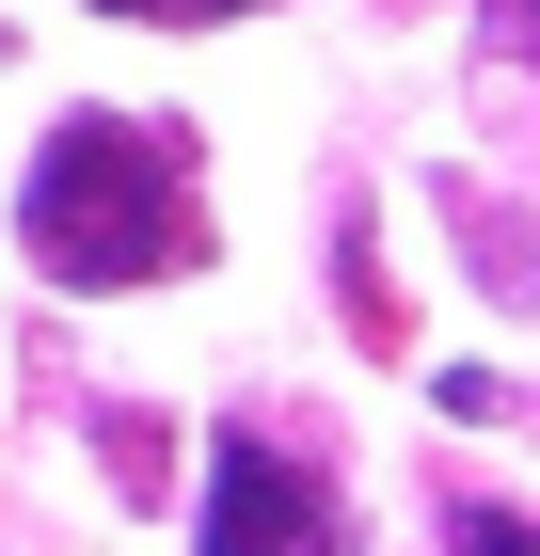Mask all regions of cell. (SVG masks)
Masks as SVG:
<instances>
[{"label":"cell","mask_w":540,"mask_h":556,"mask_svg":"<svg viewBox=\"0 0 540 556\" xmlns=\"http://www.w3.org/2000/svg\"><path fill=\"white\" fill-rule=\"evenodd\" d=\"M16 239H33L48 287H160V270L208 255V191H191V143L143 128V112H64L16 175Z\"/></svg>","instance_id":"1"},{"label":"cell","mask_w":540,"mask_h":556,"mask_svg":"<svg viewBox=\"0 0 540 556\" xmlns=\"http://www.w3.org/2000/svg\"><path fill=\"white\" fill-rule=\"evenodd\" d=\"M191 541H208V556H334V493H318L302 445L223 429V445H208V509H191Z\"/></svg>","instance_id":"2"},{"label":"cell","mask_w":540,"mask_h":556,"mask_svg":"<svg viewBox=\"0 0 540 556\" xmlns=\"http://www.w3.org/2000/svg\"><path fill=\"white\" fill-rule=\"evenodd\" d=\"M445 541H461V556H540V541H525V509H445Z\"/></svg>","instance_id":"3"},{"label":"cell","mask_w":540,"mask_h":556,"mask_svg":"<svg viewBox=\"0 0 540 556\" xmlns=\"http://www.w3.org/2000/svg\"><path fill=\"white\" fill-rule=\"evenodd\" d=\"M96 16H160V33H208V16H254V0H96Z\"/></svg>","instance_id":"4"}]
</instances>
